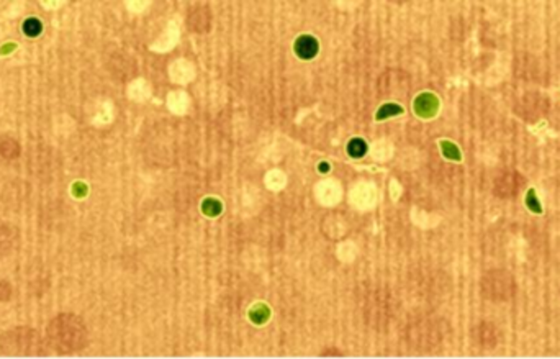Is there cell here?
<instances>
[{"label":"cell","mask_w":560,"mask_h":359,"mask_svg":"<svg viewBox=\"0 0 560 359\" xmlns=\"http://www.w3.org/2000/svg\"><path fill=\"white\" fill-rule=\"evenodd\" d=\"M439 108V100L434 94H421L418 95L416 102H414V110L421 116H433Z\"/></svg>","instance_id":"1"},{"label":"cell","mask_w":560,"mask_h":359,"mask_svg":"<svg viewBox=\"0 0 560 359\" xmlns=\"http://www.w3.org/2000/svg\"><path fill=\"white\" fill-rule=\"evenodd\" d=\"M295 51L301 59H311L318 51V43L311 36H301L296 39Z\"/></svg>","instance_id":"2"},{"label":"cell","mask_w":560,"mask_h":359,"mask_svg":"<svg viewBox=\"0 0 560 359\" xmlns=\"http://www.w3.org/2000/svg\"><path fill=\"white\" fill-rule=\"evenodd\" d=\"M41 31H43V25H41V22H39L38 18L31 17L28 20H25V23H23V33L26 34V36L34 38V36H38Z\"/></svg>","instance_id":"3"},{"label":"cell","mask_w":560,"mask_h":359,"mask_svg":"<svg viewBox=\"0 0 560 359\" xmlns=\"http://www.w3.org/2000/svg\"><path fill=\"white\" fill-rule=\"evenodd\" d=\"M441 148H442V154H444L447 159H451V161H460L462 159L460 151H459V148L455 146L454 143H451V141H441Z\"/></svg>","instance_id":"4"},{"label":"cell","mask_w":560,"mask_h":359,"mask_svg":"<svg viewBox=\"0 0 560 359\" xmlns=\"http://www.w3.org/2000/svg\"><path fill=\"white\" fill-rule=\"evenodd\" d=\"M202 210L205 212L206 217H218V213L221 212V204L220 200L217 198H206L203 205H202Z\"/></svg>","instance_id":"5"},{"label":"cell","mask_w":560,"mask_h":359,"mask_svg":"<svg viewBox=\"0 0 560 359\" xmlns=\"http://www.w3.org/2000/svg\"><path fill=\"white\" fill-rule=\"evenodd\" d=\"M526 205H528V209L532 213H537V215H541V213H542V205L539 204V198L536 195V190L534 189H529L528 190V194H526Z\"/></svg>","instance_id":"6"},{"label":"cell","mask_w":560,"mask_h":359,"mask_svg":"<svg viewBox=\"0 0 560 359\" xmlns=\"http://www.w3.org/2000/svg\"><path fill=\"white\" fill-rule=\"evenodd\" d=\"M400 113H403V107L397 105V103H386V105H383L382 108L378 110L377 120L386 118L389 115H400Z\"/></svg>","instance_id":"7"},{"label":"cell","mask_w":560,"mask_h":359,"mask_svg":"<svg viewBox=\"0 0 560 359\" xmlns=\"http://www.w3.org/2000/svg\"><path fill=\"white\" fill-rule=\"evenodd\" d=\"M365 149H367V148H365V143H364L362 140H357V138H356V140H352V141L349 143V146H348V153H349L352 157H361V156L365 153Z\"/></svg>","instance_id":"8"},{"label":"cell","mask_w":560,"mask_h":359,"mask_svg":"<svg viewBox=\"0 0 560 359\" xmlns=\"http://www.w3.org/2000/svg\"><path fill=\"white\" fill-rule=\"evenodd\" d=\"M0 153L7 157H12L18 153V144L13 140H5L2 144H0Z\"/></svg>","instance_id":"9"},{"label":"cell","mask_w":560,"mask_h":359,"mask_svg":"<svg viewBox=\"0 0 560 359\" xmlns=\"http://www.w3.org/2000/svg\"><path fill=\"white\" fill-rule=\"evenodd\" d=\"M251 318H252V322H255V323H262V322H266V320L269 318V310H267L264 305L254 307V310H251Z\"/></svg>","instance_id":"10"}]
</instances>
